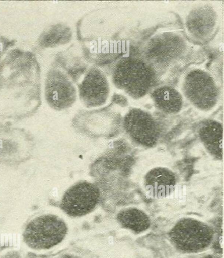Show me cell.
I'll list each match as a JSON object with an SVG mask.
<instances>
[{"mask_svg": "<svg viewBox=\"0 0 224 258\" xmlns=\"http://www.w3.org/2000/svg\"><path fill=\"white\" fill-rule=\"evenodd\" d=\"M157 77L154 69L144 59L128 57L120 59L115 64L112 79L116 88L138 99L152 91Z\"/></svg>", "mask_w": 224, "mask_h": 258, "instance_id": "6da1fadb", "label": "cell"}, {"mask_svg": "<svg viewBox=\"0 0 224 258\" xmlns=\"http://www.w3.org/2000/svg\"><path fill=\"white\" fill-rule=\"evenodd\" d=\"M179 85L183 98L200 111L212 110L220 100L217 82L205 69L195 67L188 69L181 77Z\"/></svg>", "mask_w": 224, "mask_h": 258, "instance_id": "7a4b0ae2", "label": "cell"}, {"mask_svg": "<svg viewBox=\"0 0 224 258\" xmlns=\"http://www.w3.org/2000/svg\"><path fill=\"white\" fill-rule=\"evenodd\" d=\"M213 229L208 224L192 217L178 220L168 233L170 242L179 252L195 254L206 250L212 244Z\"/></svg>", "mask_w": 224, "mask_h": 258, "instance_id": "3957f363", "label": "cell"}, {"mask_svg": "<svg viewBox=\"0 0 224 258\" xmlns=\"http://www.w3.org/2000/svg\"><path fill=\"white\" fill-rule=\"evenodd\" d=\"M187 45L181 36L172 32H164L153 37L147 43L146 59L158 73L168 71L182 60L186 55Z\"/></svg>", "mask_w": 224, "mask_h": 258, "instance_id": "277c9868", "label": "cell"}, {"mask_svg": "<svg viewBox=\"0 0 224 258\" xmlns=\"http://www.w3.org/2000/svg\"><path fill=\"white\" fill-rule=\"evenodd\" d=\"M67 232L66 223L52 214L38 216L26 225L23 234L25 243L35 250L49 249L61 243Z\"/></svg>", "mask_w": 224, "mask_h": 258, "instance_id": "5b68a950", "label": "cell"}, {"mask_svg": "<svg viewBox=\"0 0 224 258\" xmlns=\"http://www.w3.org/2000/svg\"><path fill=\"white\" fill-rule=\"evenodd\" d=\"M123 126L130 140L140 147L153 148L160 141V125L155 117L145 110L138 108L129 110L123 117Z\"/></svg>", "mask_w": 224, "mask_h": 258, "instance_id": "8992f818", "label": "cell"}, {"mask_svg": "<svg viewBox=\"0 0 224 258\" xmlns=\"http://www.w3.org/2000/svg\"><path fill=\"white\" fill-rule=\"evenodd\" d=\"M100 190L94 184L80 181L64 193L60 202V208L72 217H81L93 211L98 204Z\"/></svg>", "mask_w": 224, "mask_h": 258, "instance_id": "52a82bcc", "label": "cell"}, {"mask_svg": "<svg viewBox=\"0 0 224 258\" xmlns=\"http://www.w3.org/2000/svg\"><path fill=\"white\" fill-rule=\"evenodd\" d=\"M76 90L71 81L57 69L50 70L45 83V95L48 104L54 109L68 108L76 99Z\"/></svg>", "mask_w": 224, "mask_h": 258, "instance_id": "ba28073f", "label": "cell"}, {"mask_svg": "<svg viewBox=\"0 0 224 258\" xmlns=\"http://www.w3.org/2000/svg\"><path fill=\"white\" fill-rule=\"evenodd\" d=\"M110 85L105 75L99 69L91 68L79 85L81 101L87 107H96L105 104L110 94Z\"/></svg>", "mask_w": 224, "mask_h": 258, "instance_id": "9c48e42d", "label": "cell"}, {"mask_svg": "<svg viewBox=\"0 0 224 258\" xmlns=\"http://www.w3.org/2000/svg\"><path fill=\"white\" fill-rule=\"evenodd\" d=\"M178 182L176 173L171 169L156 166L149 169L143 179L146 194L153 198H163L170 196Z\"/></svg>", "mask_w": 224, "mask_h": 258, "instance_id": "30bf717a", "label": "cell"}, {"mask_svg": "<svg viewBox=\"0 0 224 258\" xmlns=\"http://www.w3.org/2000/svg\"><path fill=\"white\" fill-rule=\"evenodd\" d=\"M217 15L212 8L200 7L193 9L187 16L186 25L188 33L196 40H205L214 32Z\"/></svg>", "mask_w": 224, "mask_h": 258, "instance_id": "8fae6325", "label": "cell"}, {"mask_svg": "<svg viewBox=\"0 0 224 258\" xmlns=\"http://www.w3.org/2000/svg\"><path fill=\"white\" fill-rule=\"evenodd\" d=\"M198 137L206 152L213 158L221 160L223 157V127L219 121L207 119L197 128Z\"/></svg>", "mask_w": 224, "mask_h": 258, "instance_id": "7c38bea8", "label": "cell"}, {"mask_svg": "<svg viewBox=\"0 0 224 258\" xmlns=\"http://www.w3.org/2000/svg\"><path fill=\"white\" fill-rule=\"evenodd\" d=\"M150 96L155 107L165 114L176 115L183 108L184 98L180 91L171 85L159 86L152 90Z\"/></svg>", "mask_w": 224, "mask_h": 258, "instance_id": "4fadbf2b", "label": "cell"}, {"mask_svg": "<svg viewBox=\"0 0 224 258\" xmlns=\"http://www.w3.org/2000/svg\"><path fill=\"white\" fill-rule=\"evenodd\" d=\"M116 220L123 228L139 234L149 229L151 221L148 214L136 207H127L120 210Z\"/></svg>", "mask_w": 224, "mask_h": 258, "instance_id": "5bb4252c", "label": "cell"}, {"mask_svg": "<svg viewBox=\"0 0 224 258\" xmlns=\"http://www.w3.org/2000/svg\"><path fill=\"white\" fill-rule=\"evenodd\" d=\"M69 29L62 25H56L49 28L40 37V44L52 47L66 42L70 36Z\"/></svg>", "mask_w": 224, "mask_h": 258, "instance_id": "9a60e30c", "label": "cell"}, {"mask_svg": "<svg viewBox=\"0 0 224 258\" xmlns=\"http://www.w3.org/2000/svg\"><path fill=\"white\" fill-rule=\"evenodd\" d=\"M3 258H21L19 254L16 252H11L7 253Z\"/></svg>", "mask_w": 224, "mask_h": 258, "instance_id": "2e32d148", "label": "cell"}, {"mask_svg": "<svg viewBox=\"0 0 224 258\" xmlns=\"http://www.w3.org/2000/svg\"><path fill=\"white\" fill-rule=\"evenodd\" d=\"M60 258H81V257H78L77 256L72 255V254H66L62 255Z\"/></svg>", "mask_w": 224, "mask_h": 258, "instance_id": "e0dca14e", "label": "cell"}, {"mask_svg": "<svg viewBox=\"0 0 224 258\" xmlns=\"http://www.w3.org/2000/svg\"><path fill=\"white\" fill-rule=\"evenodd\" d=\"M3 49V48L2 43L0 41V56L1 55Z\"/></svg>", "mask_w": 224, "mask_h": 258, "instance_id": "ac0fdd59", "label": "cell"}]
</instances>
